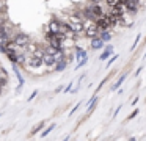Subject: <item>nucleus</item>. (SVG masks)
I'll return each instance as SVG.
<instances>
[{
	"mask_svg": "<svg viewBox=\"0 0 146 141\" xmlns=\"http://www.w3.org/2000/svg\"><path fill=\"white\" fill-rule=\"evenodd\" d=\"M133 17L135 16L133 14H130V13H123V14L119 16V19H118V22H119V27H123V28H130V27H133Z\"/></svg>",
	"mask_w": 146,
	"mask_h": 141,
	"instance_id": "f257e3e1",
	"label": "nucleus"
},
{
	"mask_svg": "<svg viewBox=\"0 0 146 141\" xmlns=\"http://www.w3.org/2000/svg\"><path fill=\"white\" fill-rule=\"evenodd\" d=\"M13 42H14L16 47L25 49V46L30 42V38H29V34H25V33H17V34L13 36Z\"/></svg>",
	"mask_w": 146,
	"mask_h": 141,
	"instance_id": "f03ea898",
	"label": "nucleus"
},
{
	"mask_svg": "<svg viewBox=\"0 0 146 141\" xmlns=\"http://www.w3.org/2000/svg\"><path fill=\"white\" fill-rule=\"evenodd\" d=\"M124 5H126V11L130 13V14H133V16H137V13L141 9V3H140L138 0H126Z\"/></svg>",
	"mask_w": 146,
	"mask_h": 141,
	"instance_id": "7ed1b4c3",
	"label": "nucleus"
},
{
	"mask_svg": "<svg viewBox=\"0 0 146 141\" xmlns=\"http://www.w3.org/2000/svg\"><path fill=\"white\" fill-rule=\"evenodd\" d=\"M115 53V47H113V44H107V46L102 49V53L99 55V60L101 61H107L108 58H110L111 55Z\"/></svg>",
	"mask_w": 146,
	"mask_h": 141,
	"instance_id": "20e7f679",
	"label": "nucleus"
},
{
	"mask_svg": "<svg viewBox=\"0 0 146 141\" xmlns=\"http://www.w3.org/2000/svg\"><path fill=\"white\" fill-rule=\"evenodd\" d=\"M90 44H91V50H102L105 47V41H102L101 36H94L90 39Z\"/></svg>",
	"mask_w": 146,
	"mask_h": 141,
	"instance_id": "39448f33",
	"label": "nucleus"
},
{
	"mask_svg": "<svg viewBox=\"0 0 146 141\" xmlns=\"http://www.w3.org/2000/svg\"><path fill=\"white\" fill-rule=\"evenodd\" d=\"M127 77H129V71L126 69V71H123V72H121V75L116 78V80H115V83L110 86V89H111V91H116L118 88H121V85L124 83V80H126Z\"/></svg>",
	"mask_w": 146,
	"mask_h": 141,
	"instance_id": "423d86ee",
	"label": "nucleus"
},
{
	"mask_svg": "<svg viewBox=\"0 0 146 141\" xmlns=\"http://www.w3.org/2000/svg\"><path fill=\"white\" fill-rule=\"evenodd\" d=\"M42 61H44V66L46 68H54L55 66V63H57V60H55V55H52V53H49V52H46L44 50V55H42Z\"/></svg>",
	"mask_w": 146,
	"mask_h": 141,
	"instance_id": "0eeeda50",
	"label": "nucleus"
},
{
	"mask_svg": "<svg viewBox=\"0 0 146 141\" xmlns=\"http://www.w3.org/2000/svg\"><path fill=\"white\" fill-rule=\"evenodd\" d=\"M60 27H61V19H57V17L50 19L47 24V28L54 33H60Z\"/></svg>",
	"mask_w": 146,
	"mask_h": 141,
	"instance_id": "6e6552de",
	"label": "nucleus"
},
{
	"mask_svg": "<svg viewBox=\"0 0 146 141\" xmlns=\"http://www.w3.org/2000/svg\"><path fill=\"white\" fill-rule=\"evenodd\" d=\"M83 36L85 38H88V39H91V38H94V36H99V28H98V25H93V27H90V28H86L85 30V33H83Z\"/></svg>",
	"mask_w": 146,
	"mask_h": 141,
	"instance_id": "1a4fd4ad",
	"label": "nucleus"
},
{
	"mask_svg": "<svg viewBox=\"0 0 146 141\" xmlns=\"http://www.w3.org/2000/svg\"><path fill=\"white\" fill-rule=\"evenodd\" d=\"M74 53H76V60H77V61H80L82 58L88 56V52H86L83 47H80V46H74Z\"/></svg>",
	"mask_w": 146,
	"mask_h": 141,
	"instance_id": "9d476101",
	"label": "nucleus"
},
{
	"mask_svg": "<svg viewBox=\"0 0 146 141\" xmlns=\"http://www.w3.org/2000/svg\"><path fill=\"white\" fill-rule=\"evenodd\" d=\"M68 64H69V63H68V60H66V58H64V60H60V61L55 63L54 71H57V72H63L64 69L68 68Z\"/></svg>",
	"mask_w": 146,
	"mask_h": 141,
	"instance_id": "9b49d317",
	"label": "nucleus"
},
{
	"mask_svg": "<svg viewBox=\"0 0 146 141\" xmlns=\"http://www.w3.org/2000/svg\"><path fill=\"white\" fill-rule=\"evenodd\" d=\"M99 36L102 38V41L108 42V41H111V38H113V33H111V30H101L99 31Z\"/></svg>",
	"mask_w": 146,
	"mask_h": 141,
	"instance_id": "f8f14e48",
	"label": "nucleus"
},
{
	"mask_svg": "<svg viewBox=\"0 0 146 141\" xmlns=\"http://www.w3.org/2000/svg\"><path fill=\"white\" fill-rule=\"evenodd\" d=\"M39 49H41V46H38L36 42H32V41L25 46V52L29 53V55H30V53H35L36 50H39Z\"/></svg>",
	"mask_w": 146,
	"mask_h": 141,
	"instance_id": "ddd939ff",
	"label": "nucleus"
},
{
	"mask_svg": "<svg viewBox=\"0 0 146 141\" xmlns=\"http://www.w3.org/2000/svg\"><path fill=\"white\" fill-rule=\"evenodd\" d=\"M141 33H138V34H137V36H135V39H133V44H132V47H130V52H135V50H137V47H138V44L140 42H141Z\"/></svg>",
	"mask_w": 146,
	"mask_h": 141,
	"instance_id": "4468645a",
	"label": "nucleus"
},
{
	"mask_svg": "<svg viewBox=\"0 0 146 141\" xmlns=\"http://www.w3.org/2000/svg\"><path fill=\"white\" fill-rule=\"evenodd\" d=\"M118 56H119L118 53H113V55H111L110 58L107 60V66H105V69H110V68H111V64H113V63L118 60Z\"/></svg>",
	"mask_w": 146,
	"mask_h": 141,
	"instance_id": "2eb2a0df",
	"label": "nucleus"
},
{
	"mask_svg": "<svg viewBox=\"0 0 146 141\" xmlns=\"http://www.w3.org/2000/svg\"><path fill=\"white\" fill-rule=\"evenodd\" d=\"M42 127H44V121H42V122H39V124H36L35 127L32 128V132H30V136H33V135H36V133H38V132L41 130Z\"/></svg>",
	"mask_w": 146,
	"mask_h": 141,
	"instance_id": "dca6fc26",
	"label": "nucleus"
},
{
	"mask_svg": "<svg viewBox=\"0 0 146 141\" xmlns=\"http://www.w3.org/2000/svg\"><path fill=\"white\" fill-rule=\"evenodd\" d=\"M138 113H140V110H138V108H135V110H133V111H132V113H130V115L126 118V121H124V122H130V121H132V119L135 118L137 115H138Z\"/></svg>",
	"mask_w": 146,
	"mask_h": 141,
	"instance_id": "f3484780",
	"label": "nucleus"
},
{
	"mask_svg": "<svg viewBox=\"0 0 146 141\" xmlns=\"http://www.w3.org/2000/svg\"><path fill=\"white\" fill-rule=\"evenodd\" d=\"M86 63H88V56H85V58H82L79 63H77V64H76V71H77V69H80V68H83V66H85Z\"/></svg>",
	"mask_w": 146,
	"mask_h": 141,
	"instance_id": "a211bd4d",
	"label": "nucleus"
},
{
	"mask_svg": "<svg viewBox=\"0 0 146 141\" xmlns=\"http://www.w3.org/2000/svg\"><path fill=\"white\" fill-rule=\"evenodd\" d=\"M54 128H55V124H50V125H49V127H47V128H46V130L41 133V136H42V138H46V136H47V135L50 133L52 130H54Z\"/></svg>",
	"mask_w": 146,
	"mask_h": 141,
	"instance_id": "6ab92c4d",
	"label": "nucleus"
},
{
	"mask_svg": "<svg viewBox=\"0 0 146 141\" xmlns=\"http://www.w3.org/2000/svg\"><path fill=\"white\" fill-rule=\"evenodd\" d=\"M119 3V0H104V5L107 6V8H110V6H115Z\"/></svg>",
	"mask_w": 146,
	"mask_h": 141,
	"instance_id": "aec40b11",
	"label": "nucleus"
},
{
	"mask_svg": "<svg viewBox=\"0 0 146 141\" xmlns=\"http://www.w3.org/2000/svg\"><path fill=\"white\" fill-rule=\"evenodd\" d=\"M80 105H82V102H79V103H76V107H74V108H72V110H71V111H69V116H72V115H74V113H76V111H77V110H79V107H80Z\"/></svg>",
	"mask_w": 146,
	"mask_h": 141,
	"instance_id": "412c9836",
	"label": "nucleus"
},
{
	"mask_svg": "<svg viewBox=\"0 0 146 141\" xmlns=\"http://www.w3.org/2000/svg\"><path fill=\"white\" fill-rule=\"evenodd\" d=\"M143 69H145V68H143V66H140V68H137V71L133 72V77H138V75H140V74H141V72H143Z\"/></svg>",
	"mask_w": 146,
	"mask_h": 141,
	"instance_id": "4be33fe9",
	"label": "nucleus"
},
{
	"mask_svg": "<svg viewBox=\"0 0 146 141\" xmlns=\"http://www.w3.org/2000/svg\"><path fill=\"white\" fill-rule=\"evenodd\" d=\"M119 111H121V105H118L116 108H115V111H113V119L118 116V113H119Z\"/></svg>",
	"mask_w": 146,
	"mask_h": 141,
	"instance_id": "5701e85b",
	"label": "nucleus"
},
{
	"mask_svg": "<svg viewBox=\"0 0 146 141\" xmlns=\"http://www.w3.org/2000/svg\"><path fill=\"white\" fill-rule=\"evenodd\" d=\"M72 83H74V81H69V85H68V86L64 88V93H69V91L72 89Z\"/></svg>",
	"mask_w": 146,
	"mask_h": 141,
	"instance_id": "b1692460",
	"label": "nucleus"
},
{
	"mask_svg": "<svg viewBox=\"0 0 146 141\" xmlns=\"http://www.w3.org/2000/svg\"><path fill=\"white\" fill-rule=\"evenodd\" d=\"M36 94H38V91H33V93H32V96H30V97H29V100H32V99H35V97H36Z\"/></svg>",
	"mask_w": 146,
	"mask_h": 141,
	"instance_id": "393cba45",
	"label": "nucleus"
},
{
	"mask_svg": "<svg viewBox=\"0 0 146 141\" xmlns=\"http://www.w3.org/2000/svg\"><path fill=\"white\" fill-rule=\"evenodd\" d=\"M138 99H140V97H138V96H137V97H135V99H133V100H132V107H135V105H137V102H138Z\"/></svg>",
	"mask_w": 146,
	"mask_h": 141,
	"instance_id": "a878e982",
	"label": "nucleus"
},
{
	"mask_svg": "<svg viewBox=\"0 0 146 141\" xmlns=\"http://www.w3.org/2000/svg\"><path fill=\"white\" fill-rule=\"evenodd\" d=\"M2 11H5V3L3 2H0V13Z\"/></svg>",
	"mask_w": 146,
	"mask_h": 141,
	"instance_id": "bb28decb",
	"label": "nucleus"
},
{
	"mask_svg": "<svg viewBox=\"0 0 146 141\" xmlns=\"http://www.w3.org/2000/svg\"><path fill=\"white\" fill-rule=\"evenodd\" d=\"M60 91H63V86H58L57 89H55V93H60Z\"/></svg>",
	"mask_w": 146,
	"mask_h": 141,
	"instance_id": "cd10ccee",
	"label": "nucleus"
},
{
	"mask_svg": "<svg viewBox=\"0 0 146 141\" xmlns=\"http://www.w3.org/2000/svg\"><path fill=\"white\" fill-rule=\"evenodd\" d=\"M145 58H146V50H145Z\"/></svg>",
	"mask_w": 146,
	"mask_h": 141,
	"instance_id": "c85d7f7f",
	"label": "nucleus"
}]
</instances>
